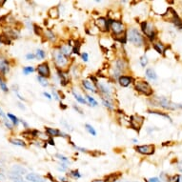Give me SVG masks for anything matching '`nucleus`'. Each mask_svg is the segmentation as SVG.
I'll use <instances>...</instances> for the list:
<instances>
[{"label":"nucleus","instance_id":"nucleus-1","mask_svg":"<svg viewBox=\"0 0 182 182\" xmlns=\"http://www.w3.org/2000/svg\"><path fill=\"white\" fill-rule=\"evenodd\" d=\"M127 40H129L131 43H133L138 47H141L145 42L144 37L141 36V34L137 31V29L135 28H132L127 31Z\"/></svg>","mask_w":182,"mask_h":182},{"label":"nucleus","instance_id":"nucleus-2","mask_svg":"<svg viewBox=\"0 0 182 182\" xmlns=\"http://www.w3.org/2000/svg\"><path fill=\"white\" fill-rule=\"evenodd\" d=\"M135 89L146 96H151L153 94V89L151 85L145 80H136L135 81Z\"/></svg>","mask_w":182,"mask_h":182},{"label":"nucleus","instance_id":"nucleus-3","mask_svg":"<svg viewBox=\"0 0 182 182\" xmlns=\"http://www.w3.org/2000/svg\"><path fill=\"white\" fill-rule=\"evenodd\" d=\"M156 101V106H160L164 109L167 110H175V109H182V104H175L168 99L166 97H156L155 98Z\"/></svg>","mask_w":182,"mask_h":182},{"label":"nucleus","instance_id":"nucleus-4","mask_svg":"<svg viewBox=\"0 0 182 182\" xmlns=\"http://www.w3.org/2000/svg\"><path fill=\"white\" fill-rule=\"evenodd\" d=\"M54 60L56 64V66L60 69H64L68 66L69 64V60L68 58L64 56L59 51H55L54 52Z\"/></svg>","mask_w":182,"mask_h":182},{"label":"nucleus","instance_id":"nucleus-5","mask_svg":"<svg viewBox=\"0 0 182 182\" xmlns=\"http://www.w3.org/2000/svg\"><path fill=\"white\" fill-rule=\"evenodd\" d=\"M110 30H112L113 36H118V35L126 32V29H125L124 24L119 20H112Z\"/></svg>","mask_w":182,"mask_h":182},{"label":"nucleus","instance_id":"nucleus-6","mask_svg":"<svg viewBox=\"0 0 182 182\" xmlns=\"http://www.w3.org/2000/svg\"><path fill=\"white\" fill-rule=\"evenodd\" d=\"M143 123H144V117H141V115L135 114L130 117V126L134 130H136L137 133L140 131Z\"/></svg>","mask_w":182,"mask_h":182},{"label":"nucleus","instance_id":"nucleus-7","mask_svg":"<svg viewBox=\"0 0 182 182\" xmlns=\"http://www.w3.org/2000/svg\"><path fill=\"white\" fill-rule=\"evenodd\" d=\"M112 19L106 18V17H99L95 20V26L98 28L100 31L106 32L110 31V26H111Z\"/></svg>","mask_w":182,"mask_h":182},{"label":"nucleus","instance_id":"nucleus-8","mask_svg":"<svg viewBox=\"0 0 182 182\" xmlns=\"http://www.w3.org/2000/svg\"><path fill=\"white\" fill-rule=\"evenodd\" d=\"M136 151L141 155L144 156H152L155 154L156 147L153 144H147V145H141V146H136Z\"/></svg>","mask_w":182,"mask_h":182},{"label":"nucleus","instance_id":"nucleus-9","mask_svg":"<svg viewBox=\"0 0 182 182\" xmlns=\"http://www.w3.org/2000/svg\"><path fill=\"white\" fill-rule=\"evenodd\" d=\"M39 76L44 77V78H48L51 76V70H50L49 67V64L47 62H43L41 64H39L37 66V69H36Z\"/></svg>","mask_w":182,"mask_h":182},{"label":"nucleus","instance_id":"nucleus-10","mask_svg":"<svg viewBox=\"0 0 182 182\" xmlns=\"http://www.w3.org/2000/svg\"><path fill=\"white\" fill-rule=\"evenodd\" d=\"M143 34H144L149 39H150L151 41H153V40L156 39V31L155 27L153 26V24L147 22V26H146L145 30L143 31Z\"/></svg>","mask_w":182,"mask_h":182},{"label":"nucleus","instance_id":"nucleus-11","mask_svg":"<svg viewBox=\"0 0 182 182\" xmlns=\"http://www.w3.org/2000/svg\"><path fill=\"white\" fill-rule=\"evenodd\" d=\"M97 88L99 90V92H100L105 99H107V100L111 101V97H112V90L110 89V87L107 86V84H104V83H97Z\"/></svg>","mask_w":182,"mask_h":182},{"label":"nucleus","instance_id":"nucleus-12","mask_svg":"<svg viewBox=\"0 0 182 182\" xmlns=\"http://www.w3.org/2000/svg\"><path fill=\"white\" fill-rule=\"evenodd\" d=\"M134 81H135V79L129 75H121L118 78V82H119L120 86H122V87H128L131 83H133Z\"/></svg>","mask_w":182,"mask_h":182},{"label":"nucleus","instance_id":"nucleus-13","mask_svg":"<svg viewBox=\"0 0 182 182\" xmlns=\"http://www.w3.org/2000/svg\"><path fill=\"white\" fill-rule=\"evenodd\" d=\"M128 67V63L125 59L123 58H117V61H115V69H117L120 73L124 72Z\"/></svg>","mask_w":182,"mask_h":182},{"label":"nucleus","instance_id":"nucleus-14","mask_svg":"<svg viewBox=\"0 0 182 182\" xmlns=\"http://www.w3.org/2000/svg\"><path fill=\"white\" fill-rule=\"evenodd\" d=\"M82 85H83V87L86 90H88L90 92H93V93H97L96 86L93 83L92 81H90V80H83V81H82Z\"/></svg>","mask_w":182,"mask_h":182},{"label":"nucleus","instance_id":"nucleus-15","mask_svg":"<svg viewBox=\"0 0 182 182\" xmlns=\"http://www.w3.org/2000/svg\"><path fill=\"white\" fill-rule=\"evenodd\" d=\"M59 52H60L64 56L68 57V56L71 55V53L73 52V49L71 48L70 44H68V45H61V46L59 47Z\"/></svg>","mask_w":182,"mask_h":182},{"label":"nucleus","instance_id":"nucleus-16","mask_svg":"<svg viewBox=\"0 0 182 182\" xmlns=\"http://www.w3.org/2000/svg\"><path fill=\"white\" fill-rule=\"evenodd\" d=\"M46 134L50 136V137H55V136H60L61 132L57 129H54V128H50V127H46L45 128Z\"/></svg>","mask_w":182,"mask_h":182},{"label":"nucleus","instance_id":"nucleus-17","mask_svg":"<svg viewBox=\"0 0 182 182\" xmlns=\"http://www.w3.org/2000/svg\"><path fill=\"white\" fill-rule=\"evenodd\" d=\"M59 9L57 6L55 7H52L51 9H50L48 11V15L51 17L52 19H57L59 17Z\"/></svg>","mask_w":182,"mask_h":182},{"label":"nucleus","instance_id":"nucleus-18","mask_svg":"<svg viewBox=\"0 0 182 182\" xmlns=\"http://www.w3.org/2000/svg\"><path fill=\"white\" fill-rule=\"evenodd\" d=\"M26 177H27V180L31 181V182H45L43 177H41L38 175H36V174H29V175H27Z\"/></svg>","mask_w":182,"mask_h":182},{"label":"nucleus","instance_id":"nucleus-19","mask_svg":"<svg viewBox=\"0 0 182 182\" xmlns=\"http://www.w3.org/2000/svg\"><path fill=\"white\" fill-rule=\"evenodd\" d=\"M12 170V173H14L16 175H19L27 174V170L25 168L21 167V166H18V165H13Z\"/></svg>","mask_w":182,"mask_h":182},{"label":"nucleus","instance_id":"nucleus-20","mask_svg":"<svg viewBox=\"0 0 182 182\" xmlns=\"http://www.w3.org/2000/svg\"><path fill=\"white\" fill-rule=\"evenodd\" d=\"M9 178H10L12 182H28V181H24L23 178L21 177V175H16V174H14V173H12V172L9 175Z\"/></svg>","mask_w":182,"mask_h":182},{"label":"nucleus","instance_id":"nucleus-21","mask_svg":"<svg viewBox=\"0 0 182 182\" xmlns=\"http://www.w3.org/2000/svg\"><path fill=\"white\" fill-rule=\"evenodd\" d=\"M146 76L151 80H156L157 78V75H156L155 70H153L152 68H149L146 70Z\"/></svg>","mask_w":182,"mask_h":182},{"label":"nucleus","instance_id":"nucleus-22","mask_svg":"<svg viewBox=\"0 0 182 182\" xmlns=\"http://www.w3.org/2000/svg\"><path fill=\"white\" fill-rule=\"evenodd\" d=\"M10 142L12 144L15 145V146H19V147H25L26 146L25 141H23L22 139H18V138H11Z\"/></svg>","mask_w":182,"mask_h":182},{"label":"nucleus","instance_id":"nucleus-23","mask_svg":"<svg viewBox=\"0 0 182 182\" xmlns=\"http://www.w3.org/2000/svg\"><path fill=\"white\" fill-rule=\"evenodd\" d=\"M0 72L4 74L9 72V65L6 60H2L1 64H0Z\"/></svg>","mask_w":182,"mask_h":182},{"label":"nucleus","instance_id":"nucleus-24","mask_svg":"<svg viewBox=\"0 0 182 182\" xmlns=\"http://www.w3.org/2000/svg\"><path fill=\"white\" fill-rule=\"evenodd\" d=\"M45 36H46V38L47 39H49L50 41H52V42H54L55 40V35L54 34V31H52V30H47L46 31H45Z\"/></svg>","mask_w":182,"mask_h":182},{"label":"nucleus","instance_id":"nucleus-25","mask_svg":"<svg viewBox=\"0 0 182 182\" xmlns=\"http://www.w3.org/2000/svg\"><path fill=\"white\" fill-rule=\"evenodd\" d=\"M154 49L156 50V51L160 54V55H163L164 52H165V48L163 47V45L161 43H156L154 44Z\"/></svg>","mask_w":182,"mask_h":182},{"label":"nucleus","instance_id":"nucleus-26","mask_svg":"<svg viewBox=\"0 0 182 182\" xmlns=\"http://www.w3.org/2000/svg\"><path fill=\"white\" fill-rule=\"evenodd\" d=\"M11 38L7 35H0V43L5 44V45H10L11 44Z\"/></svg>","mask_w":182,"mask_h":182},{"label":"nucleus","instance_id":"nucleus-27","mask_svg":"<svg viewBox=\"0 0 182 182\" xmlns=\"http://www.w3.org/2000/svg\"><path fill=\"white\" fill-rule=\"evenodd\" d=\"M149 113H153V114L160 115V117H165V118L169 119L170 121H172V119H171V117H169V114H168V113H162V112H158V111H149Z\"/></svg>","mask_w":182,"mask_h":182},{"label":"nucleus","instance_id":"nucleus-28","mask_svg":"<svg viewBox=\"0 0 182 182\" xmlns=\"http://www.w3.org/2000/svg\"><path fill=\"white\" fill-rule=\"evenodd\" d=\"M73 93H74V95L75 99H76V100H77L79 103H81V104H87V101H86L85 99H84V97H82L80 94L76 93L74 91H73Z\"/></svg>","mask_w":182,"mask_h":182},{"label":"nucleus","instance_id":"nucleus-29","mask_svg":"<svg viewBox=\"0 0 182 182\" xmlns=\"http://www.w3.org/2000/svg\"><path fill=\"white\" fill-rule=\"evenodd\" d=\"M37 80L39 82V84L43 87H48L49 86V82L47 80V78H44V77H41V76H37Z\"/></svg>","mask_w":182,"mask_h":182},{"label":"nucleus","instance_id":"nucleus-30","mask_svg":"<svg viewBox=\"0 0 182 182\" xmlns=\"http://www.w3.org/2000/svg\"><path fill=\"white\" fill-rule=\"evenodd\" d=\"M86 99L88 100V103L90 104V106H93V107H95V106H97V101L95 100V99L93 98V97H92V96H90V95H86Z\"/></svg>","mask_w":182,"mask_h":182},{"label":"nucleus","instance_id":"nucleus-31","mask_svg":"<svg viewBox=\"0 0 182 182\" xmlns=\"http://www.w3.org/2000/svg\"><path fill=\"white\" fill-rule=\"evenodd\" d=\"M85 128H86V130L88 131V133H89L90 135H92V136H96V132H95L94 128H93L92 125H90V124H86V125H85Z\"/></svg>","mask_w":182,"mask_h":182},{"label":"nucleus","instance_id":"nucleus-32","mask_svg":"<svg viewBox=\"0 0 182 182\" xmlns=\"http://www.w3.org/2000/svg\"><path fill=\"white\" fill-rule=\"evenodd\" d=\"M34 31H35V32H36V36H43V30H42V28L39 27L38 25H36V24L34 25Z\"/></svg>","mask_w":182,"mask_h":182},{"label":"nucleus","instance_id":"nucleus-33","mask_svg":"<svg viewBox=\"0 0 182 182\" xmlns=\"http://www.w3.org/2000/svg\"><path fill=\"white\" fill-rule=\"evenodd\" d=\"M117 175L115 174H113L108 175L104 182H117Z\"/></svg>","mask_w":182,"mask_h":182},{"label":"nucleus","instance_id":"nucleus-34","mask_svg":"<svg viewBox=\"0 0 182 182\" xmlns=\"http://www.w3.org/2000/svg\"><path fill=\"white\" fill-rule=\"evenodd\" d=\"M102 103H103V105H104L106 108H108L109 110H113V109H114V107L113 106V104L111 103V101L107 100V99H105V98H102Z\"/></svg>","mask_w":182,"mask_h":182},{"label":"nucleus","instance_id":"nucleus-35","mask_svg":"<svg viewBox=\"0 0 182 182\" xmlns=\"http://www.w3.org/2000/svg\"><path fill=\"white\" fill-rule=\"evenodd\" d=\"M8 115V117L12 120V122L14 124V125H18V123H19V119L15 117V115H13V114H12V113H8L7 114Z\"/></svg>","mask_w":182,"mask_h":182},{"label":"nucleus","instance_id":"nucleus-36","mask_svg":"<svg viewBox=\"0 0 182 182\" xmlns=\"http://www.w3.org/2000/svg\"><path fill=\"white\" fill-rule=\"evenodd\" d=\"M36 56L38 59H44V58L46 57V52H44L43 50H37Z\"/></svg>","mask_w":182,"mask_h":182},{"label":"nucleus","instance_id":"nucleus-37","mask_svg":"<svg viewBox=\"0 0 182 182\" xmlns=\"http://www.w3.org/2000/svg\"><path fill=\"white\" fill-rule=\"evenodd\" d=\"M0 88H1V90L3 92H5V93H7L9 91V89L7 87V84H6V82L1 77H0Z\"/></svg>","mask_w":182,"mask_h":182},{"label":"nucleus","instance_id":"nucleus-38","mask_svg":"<svg viewBox=\"0 0 182 182\" xmlns=\"http://www.w3.org/2000/svg\"><path fill=\"white\" fill-rule=\"evenodd\" d=\"M168 182H180V175H175L170 176L168 178Z\"/></svg>","mask_w":182,"mask_h":182},{"label":"nucleus","instance_id":"nucleus-39","mask_svg":"<svg viewBox=\"0 0 182 182\" xmlns=\"http://www.w3.org/2000/svg\"><path fill=\"white\" fill-rule=\"evenodd\" d=\"M36 70H35V68L34 67H31V66H28V67H25L24 69H23V73L25 74H31V73H34Z\"/></svg>","mask_w":182,"mask_h":182},{"label":"nucleus","instance_id":"nucleus-40","mask_svg":"<svg viewBox=\"0 0 182 182\" xmlns=\"http://www.w3.org/2000/svg\"><path fill=\"white\" fill-rule=\"evenodd\" d=\"M70 175H71L72 177H74V178H79V177L81 176V175L79 174V172H78L77 170L72 171V172L70 173Z\"/></svg>","mask_w":182,"mask_h":182},{"label":"nucleus","instance_id":"nucleus-41","mask_svg":"<svg viewBox=\"0 0 182 182\" xmlns=\"http://www.w3.org/2000/svg\"><path fill=\"white\" fill-rule=\"evenodd\" d=\"M140 64H141L142 67H145V66L148 64V58H147L146 55H143V56L140 58Z\"/></svg>","mask_w":182,"mask_h":182},{"label":"nucleus","instance_id":"nucleus-42","mask_svg":"<svg viewBox=\"0 0 182 182\" xmlns=\"http://www.w3.org/2000/svg\"><path fill=\"white\" fill-rule=\"evenodd\" d=\"M56 157H57L59 160L63 161V162H66V163H67V162H69V159H68L67 157H66V156H62V155H59V154H57V155H56Z\"/></svg>","mask_w":182,"mask_h":182},{"label":"nucleus","instance_id":"nucleus-43","mask_svg":"<svg viewBox=\"0 0 182 182\" xmlns=\"http://www.w3.org/2000/svg\"><path fill=\"white\" fill-rule=\"evenodd\" d=\"M81 57H82V60H83L84 62H87L88 61V54L87 53H83V54H81Z\"/></svg>","mask_w":182,"mask_h":182},{"label":"nucleus","instance_id":"nucleus-44","mask_svg":"<svg viewBox=\"0 0 182 182\" xmlns=\"http://www.w3.org/2000/svg\"><path fill=\"white\" fill-rule=\"evenodd\" d=\"M36 56V55L35 54H28L27 55H26V58L28 59V60H32V59H35Z\"/></svg>","mask_w":182,"mask_h":182},{"label":"nucleus","instance_id":"nucleus-45","mask_svg":"<svg viewBox=\"0 0 182 182\" xmlns=\"http://www.w3.org/2000/svg\"><path fill=\"white\" fill-rule=\"evenodd\" d=\"M52 93H53V95H54V97H55V100H59V95L57 94V93H56L55 90H53V91H52Z\"/></svg>","mask_w":182,"mask_h":182},{"label":"nucleus","instance_id":"nucleus-46","mask_svg":"<svg viewBox=\"0 0 182 182\" xmlns=\"http://www.w3.org/2000/svg\"><path fill=\"white\" fill-rule=\"evenodd\" d=\"M4 123H5V126H6L8 129H10V130H12V125L11 123H9V121H8V120H5V121H4Z\"/></svg>","mask_w":182,"mask_h":182},{"label":"nucleus","instance_id":"nucleus-47","mask_svg":"<svg viewBox=\"0 0 182 182\" xmlns=\"http://www.w3.org/2000/svg\"><path fill=\"white\" fill-rule=\"evenodd\" d=\"M74 145V144H73ZM74 148L76 149V150H79L80 152H83V153H86L87 152V150L86 149H84V148H80V147H77V146H75V145H74Z\"/></svg>","mask_w":182,"mask_h":182},{"label":"nucleus","instance_id":"nucleus-48","mask_svg":"<svg viewBox=\"0 0 182 182\" xmlns=\"http://www.w3.org/2000/svg\"><path fill=\"white\" fill-rule=\"evenodd\" d=\"M148 182H161L157 177H153V178H150L149 179V181Z\"/></svg>","mask_w":182,"mask_h":182},{"label":"nucleus","instance_id":"nucleus-49","mask_svg":"<svg viewBox=\"0 0 182 182\" xmlns=\"http://www.w3.org/2000/svg\"><path fill=\"white\" fill-rule=\"evenodd\" d=\"M60 166H61V167H59V168H58V170H59V171H62V172H64V171H66V170H67V167H66L64 164H61Z\"/></svg>","mask_w":182,"mask_h":182},{"label":"nucleus","instance_id":"nucleus-50","mask_svg":"<svg viewBox=\"0 0 182 182\" xmlns=\"http://www.w3.org/2000/svg\"><path fill=\"white\" fill-rule=\"evenodd\" d=\"M74 109L75 111H77V112H78L79 113H81V114H83V112H82V110H81V109H79V108H78L77 106L74 105Z\"/></svg>","mask_w":182,"mask_h":182},{"label":"nucleus","instance_id":"nucleus-51","mask_svg":"<svg viewBox=\"0 0 182 182\" xmlns=\"http://www.w3.org/2000/svg\"><path fill=\"white\" fill-rule=\"evenodd\" d=\"M0 117H1L4 119V121H5V120H7V118H6V115L3 113V112H2V110H1V109H0Z\"/></svg>","mask_w":182,"mask_h":182},{"label":"nucleus","instance_id":"nucleus-52","mask_svg":"<svg viewBox=\"0 0 182 182\" xmlns=\"http://www.w3.org/2000/svg\"><path fill=\"white\" fill-rule=\"evenodd\" d=\"M43 94H44V96H45V97H47L48 99H50V100H51V99H52V95L50 94V93H46V92H45V93H43Z\"/></svg>","mask_w":182,"mask_h":182},{"label":"nucleus","instance_id":"nucleus-53","mask_svg":"<svg viewBox=\"0 0 182 182\" xmlns=\"http://www.w3.org/2000/svg\"><path fill=\"white\" fill-rule=\"evenodd\" d=\"M49 144H51V145H53V146H55V141L53 140V137H50L49 139H48V141H47Z\"/></svg>","mask_w":182,"mask_h":182},{"label":"nucleus","instance_id":"nucleus-54","mask_svg":"<svg viewBox=\"0 0 182 182\" xmlns=\"http://www.w3.org/2000/svg\"><path fill=\"white\" fill-rule=\"evenodd\" d=\"M177 169H178L179 172L182 173V161H181L180 163H178V165H177Z\"/></svg>","mask_w":182,"mask_h":182},{"label":"nucleus","instance_id":"nucleus-55","mask_svg":"<svg viewBox=\"0 0 182 182\" xmlns=\"http://www.w3.org/2000/svg\"><path fill=\"white\" fill-rule=\"evenodd\" d=\"M61 123H62V124H63V125H64V126H65L66 128H67V129H70V128H71V127H70V126H69V125H68L67 123H66V122H65L64 120H61Z\"/></svg>","mask_w":182,"mask_h":182},{"label":"nucleus","instance_id":"nucleus-56","mask_svg":"<svg viewBox=\"0 0 182 182\" xmlns=\"http://www.w3.org/2000/svg\"><path fill=\"white\" fill-rule=\"evenodd\" d=\"M21 123L25 126V128H29V125H28V124H27L24 120H21Z\"/></svg>","mask_w":182,"mask_h":182},{"label":"nucleus","instance_id":"nucleus-57","mask_svg":"<svg viewBox=\"0 0 182 182\" xmlns=\"http://www.w3.org/2000/svg\"><path fill=\"white\" fill-rule=\"evenodd\" d=\"M6 3V1H5V0H2V1H0V7H2L4 4Z\"/></svg>","mask_w":182,"mask_h":182},{"label":"nucleus","instance_id":"nucleus-58","mask_svg":"<svg viewBox=\"0 0 182 182\" xmlns=\"http://www.w3.org/2000/svg\"><path fill=\"white\" fill-rule=\"evenodd\" d=\"M92 182H104V180H101V179H95V180H93Z\"/></svg>","mask_w":182,"mask_h":182},{"label":"nucleus","instance_id":"nucleus-59","mask_svg":"<svg viewBox=\"0 0 182 182\" xmlns=\"http://www.w3.org/2000/svg\"><path fill=\"white\" fill-rule=\"evenodd\" d=\"M60 108H62V109H66V108H67V106H65V104H63V103H60Z\"/></svg>","mask_w":182,"mask_h":182},{"label":"nucleus","instance_id":"nucleus-60","mask_svg":"<svg viewBox=\"0 0 182 182\" xmlns=\"http://www.w3.org/2000/svg\"><path fill=\"white\" fill-rule=\"evenodd\" d=\"M180 182H182V175H180Z\"/></svg>","mask_w":182,"mask_h":182},{"label":"nucleus","instance_id":"nucleus-61","mask_svg":"<svg viewBox=\"0 0 182 182\" xmlns=\"http://www.w3.org/2000/svg\"><path fill=\"white\" fill-rule=\"evenodd\" d=\"M1 62H2V60H1V59H0V64H1Z\"/></svg>","mask_w":182,"mask_h":182}]
</instances>
